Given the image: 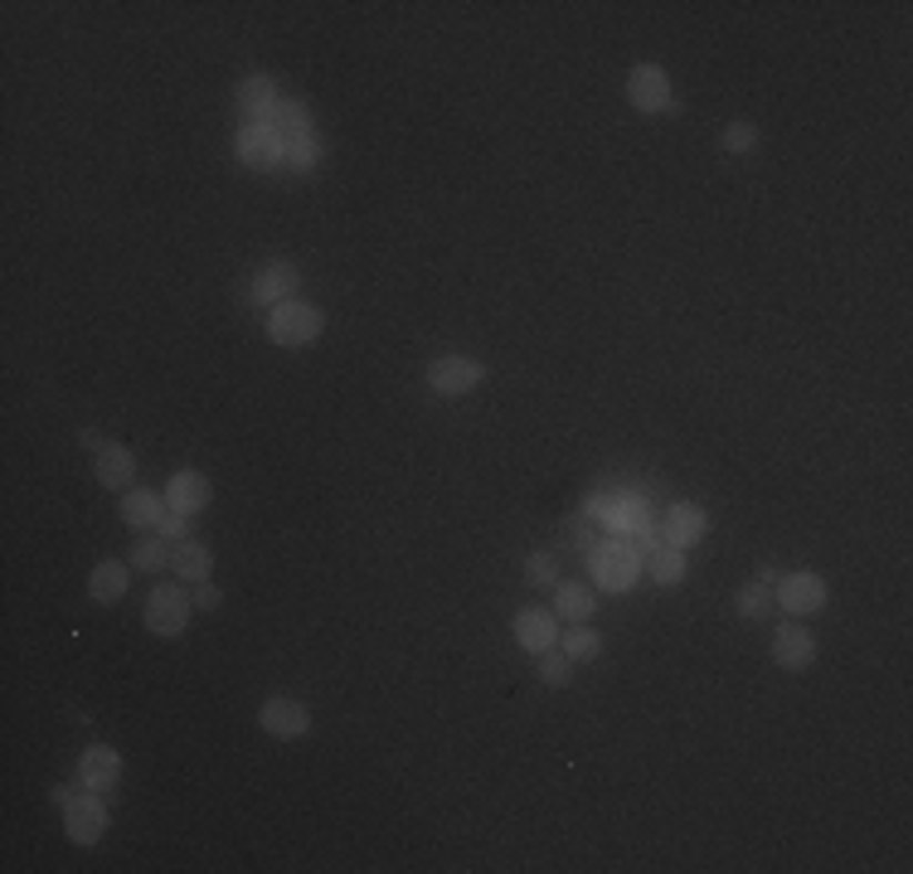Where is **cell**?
I'll list each match as a JSON object with an SVG mask.
<instances>
[{"mask_svg": "<svg viewBox=\"0 0 913 874\" xmlns=\"http://www.w3.org/2000/svg\"><path fill=\"white\" fill-rule=\"evenodd\" d=\"M79 778H83L88 792H112V787L122 782V758H118V749H108V743H93V749H83Z\"/></svg>", "mask_w": 913, "mask_h": 874, "instance_id": "cell-13", "label": "cell"}, {"mask_svg": "<svg viewBox=\"0 0 913 874\" xmlns=\"http://www.w3.org/2000/svg\"><path fill=\"white\" fill-rule=\"evenodd\" d=\"M258 724H263V734H273V739H302L306 729H312V710H306L302 700L273 695V700H263Z\"/></svg>", "mask_w": 913, "mask_h": 874, "instance_id": "cell-7", "label": "cell"}, {"mask_svg": "<svg viewBox=\"0 0 913 874\" xmlns=\"http://www.w3.org/2000/svg\"><path fill=\"white\" fill-rule=\"evenodd\" d=\"M63 831H69L73 845H98L108 835V802L102 792H83L63 802Z\"/></svg>", "mask_w": 913, "mask_h": 874, "instance_id": "cell-5", "label": "cell"}, {"mask_svg": "<svg viewBox=\"0 0 913 874\" xmlns=\"http://www.w3.org/2000/svg\"><path fill=\"white\" fill-rule=\"evenodd\" d=\"M481 379H486V365L471 355H437L428 365V389L443 398H461V394L481 389Z\"/></svg>", "mask_w": 913, "mask_h": 874, "instance_id": "cell-3", "label": "cell"}, {"mask_svg": "<svg viewBox=\"0 0 913 874\" xmlns=\"http://www.w3.org/2000/svg\"><path fill=\"white\" fill-rule=\"evenodd\" d=\"M539 680H545V685H569V680H574V661L564 651H545V656H539Z\"/></svg>", "mask_w": 913, "mask_h": 874, "instance_id": "cell-26", "label": "cell"}, {"mask_svg": "<svg viewBox=\"0 0 913 874\" xmlns=\"http://www.w3.org/2000/svg\"><path fill=\"white\" fill-rule=\"evenodd\" d=\"M773 661L782 665V671H807V665L816 661L812 632H807V627H797V622L778 627V637H773Z\"/></svg>", "mask_w": 913, "mask_h": 874, "instance_id": "cell-14", "label": "cell"}, {"mask_svg": "<svg viewBox=\"0 0 913 874\" xmlns=\"http://www.w3.org/2000/svg\"><path fill=\"white\" fill-rule=\"evenodd\" d=\"M171 563V549H165V539L161 535H146V539H136V549H132V569L141 573H156Z\"/></svg>", "mask_w": 913, "mask_h": 874, "instance_id": "cell-25", "label": "cell"}, {"mask_svg": "<svg viewBox=\"0 0 913 874\" xmlns=\"http://www.w3.org/2000/svg\"><path fill=\"white\" fill-rule=\"evenodd\" d=\"M126 578H132V569L118 559H102L93 573H88V593H93V602H122L126 598Z\"/></svg>", "mask_w": 913, "mask_h": 874, "instance_id": "cell-19", "label": "cell"}, {"mask_svg": "<svg viewBox=\"0 0 913 874\" xmlns=\"http://www.w3.org/2000/svg\"><path fill=\"white\" fill-rule=\"evenodd\" d=\"M267 126H273L282 141H302L306 132H312V112H306V102H297V98H277Z\"/></svg>", "mask_w": 913, "mask_h": 874, "instance_id": "cell-22", "label": "cell"}, {"mask_svg": "<svg viewBox=\"0 0 913 874\" xmlns=\"http://www.w3.org/2000/svg\"><path fill=\"white\" fill-rule=\"evenodd\" d=\"M321 331H326L321 306L302 302V297L277 302L273 312H267V336H273V345H282V350H302V345H312Z\"/></svg>", "mask_w": 913, "mask_h": 874, "instance_id": "cell-1", "label": "cell"}, {"mask_svg": "<svg viewBox=\"0 0 913 874\" xmlns=\"http://www.w3.org/2000/svg\"><path fill=\"white\" fill-rule=\"evenodd\" d=\"M559 641H564V656H569L574 665L598 661V656H602V637H598V632H588L584 622H574V632H559Z\"/></svg>", "mask_w": 913, "mask_h": 874, "instance_id": "cell-24", "label": "cell"}, {"mask_svg": "<svg viewBox=\"0 0 913 874\" xmlns=\"http://www.w3.org/2000/svg\"><path fill=\"white\" fill-rule=\"evenodd\" d=\"M297 263H287V258H273V263H263L258 267V277H253V302H263V306H277V302H292L297 297Z\"/></svg>", "mask_w": 913, "mask_h": 874, "instance_id": "cell-12", "label": "cell"}, {"mask_svg": "<svg viewBox=\"0 0 913 874\" xmlns=\"http://www.w3.org/2000/svg\"><path fill=\"white\" fill-rule=\"evenodd\" d=\"M739 617L763 622V617H768V583H743L739 588Z\"/></svg>", "mask_w": 913, "mask_h": 874, "instance_id": "cell-27", "label": "cell"}, {"mask_svg": "<svg viewBox=\"0 0 913 874\" xmlns=\"http://www.w3.org/2000/svg\"><path fill=\"white\" fill-rule=\"evenodd\" d=\"M273 79L267 73H253V79H243L239 83V108H243V118L248 122H267L273 118V108H277V93H273Z\"/></svg>", "mask_w": 913, "mask_h": 874, "instance_id": "cell-18", "label": "cell"}, {"mask_svg": "<svg viewBox=\"0 0 913 874\" xmlns=\"http://www.w3.org/2000/svg\"><path fill=\"white\" fill-rule=\"evenodd\" d=\"M516 641L530 656H545L559 647V617L549 608H520L516 612Z\"/></svg>", "mask_w": 913, "mask_h": 874, "instance_id": "cell-11", "label": "cell"}, {"mask_svg": "<svg viewBox=\"0 0 913 874\" xmlns=\"http://www.w3.org/2000/svg\"><path fill=\"white\" fill-rule=\"evenodd\" d=\"M627 102L637 112H666L671 108V79H666L661 63H637L627 73Z\"/></svg>", "mask_w": 913, "mask_h": 874, "instance_id": "cell-6", "label": "cell"}, {"mask_svg": "<svg viewBox=\"0 0 913 874\" xmlns=\"http://www.w3.org/2000/svg\"><path fill=\"white\" fill-rule=\"evenodd\" d=\"M156 535L165 539V545H180V539H190V516H180V510H165Z\"/></svg>", "mask_w": 913, "mask_h": 874, "instance_id": "cell-30", "label": "cell"}, {"mask_svg": "<svg viewBox=\"0 0 913 874\" xmlns=\"http://www.w3.org/2000/svg\"><path fill=\"white\" fill-rule=\"evenodd\" d=\"M93 471H98V481L108 486V491H132V477H136V453H132V447H122V443H108V447H102V453H98Z\"/></svg>", "mask_w": 913, "mask_h": 874, "instance_id": "cell-15", "label": "cell"}, {"mask_svg": "<svg viewBox=\"0 0 913 874\" xmlns=\"http://www.w3.org/2000/svg\"><path fill=\"white\" fill-rule=\"evenodd\" d=\"M666 545L676 549H690L704 539V510L700 506H671V516H666Z\"/></svg>", "mask_w": 913, "mask_h": 874, "instance_id": "cell-20", "label": "cell"}, {"mask_svg": "<svg viewBox=\"0 0 913 874\" xmlns=\"http://www.w3.org/2000/svg\"><path fill=\"white\" fill-rule=\"evenodd\" d=\"M165 516V496L146 491V486H132V491H122V520L132 525V530H156Z\"/></svg>", "mask_w": 913, "mask_h": 874, "instance_id": "cell-16", "label": "cell"}, {"mask_svg": "<svg viewBox=\"0 0 913 874\" xmlns=\"http://www.w3.org/2000/svg\"><path fill=\"white\" fill-rule=\"evenodd\" d=\"M287 161L292 165H297V171H312V161H316V146H312V141H287Z\"/></svg>", "mask_w": 913, "mask_h": 874, "instance_id": "cell-31", "label": "cell"}, {"mask_svg": "<svg viewBox=\"0 0 913 874\" xmlns=\"http://www.w3.org/2000/svg\"><path fill=\"white\" fill-rule=\"evenodd\" d=\"M778 602H782V612H792V617L821 612V608H826V578H821V573H807V569L778 578Z\"/></svg>", "mask_w": 913, "mask_h": 874, "instance_id": "cell-8", "label": "cell"}, {"mask_svg": "<svg viewBox=\"0 0 913 874\" xmlns=\"http://www.w3.org/2000/svg\"><path fill=\"white\" fill-rule=\"evenodd\" d=\"M239 156L253 165V171H273V165L287 156V141H282L267 122H248L239 132Z\"/></svg>", "mask_w": 913, "mask_h": 874, "instance_id": "cell-9", "label": "cell"}, {"mask_svg": "<svg viewBox=\"0 0 913 874\" xmlns=\"http://www.w3.org/2000/svg\"><path fill=\"white\" fill-rule=\"evenodd\" d=\"M753 146H758V126L753 122H729L724 151H753Z\"/></svg>", "mask_w": 913, "mask_h": 874, "instance_id": "cell-29", "label": "cell"}, {"mask_svg": "<svg viewBox=\"0 0 913 874\" xmlns=\"http://www.w3.org/2000/svg\"><path fill=\"white\" fill-rule=\"evenodd\" d=\"M647 559H651V578H656L661 588H676L680 578H686V549H676V545H656Z\"/></svg>", "mask_w": 913, "mask_h": 874, "instance_id": "cell-23", "label": "cell"}, {"mask_svg": "<svg viewBox=\"0 0 913 874\" xmlns=\"http://www.w3.org/2000/svg\"><path fill=\"white\" fill-rule=\"evenodd\" d=\"M588 569H594V583L608 588V593H627L641 573V555L632 539H602V545L588 549Z\"/></svg>", "mask_w": 913, "mask_h": 874, "instance_id": "cell-2", "label": "cell"}, {"mask_svg": "<svg viewBox=\"0 0 913 874\" xmlns=\"http://www.w3.org/2000/svg\"><path fill=\"white\" fill-rule=\"evenodd\" d=\"M171 563H175V573L185 578V583H204V578L214 573V555H210V545H200V539H180V545L171 549Z\"/></svg>", "mask_w": 913, "mask_h": 874, "instance_id": "cell-21", "label": "cell"}, {"mask_svg": "<svg viewBox=\"0 0 913 874\" xmlns=\"http://www.w3.org/2000/svg\"><path fill=\"white\" fill-rule=\"evenodd\" d=\"M210 500H214L210 477H204V471H195V467L175 471V477L165 481V510H180V516H200Z\"/></svg>", "mask_w": 913, "mask_h": 874, "instance_id": "cell-10", "label": "cell"}, {"mask_svg": "<svg viewBox=\"0 0 913 874\" xmlns=\"http://www.w3.org/2000/svg\"><path fill=\"white\" fill-rule=\"evenodd\" d=\"M195 608H204V612H214V608H219V588L210 583V578H204V583L195 588Z\"/></svg>", "mask_w": 913, "mask_h": 874, "instance_id": "cell-32", "label": "cell"}, {"mask_svg": "<svg viewBox=\"0 0 913 874\" xmlns=\"http://www.w3.org/2000/svg\"><path fill=\"white\" fill-rule=\"evenodd\" d=\"M594 608H598V598L588 583H574V578H559L555 583V617H564V622H588Z\"/></svg>", "mask_w": 913, "mask_h": 874, "instance_id": "cell-17", "label": "cell"}, {"mask_svg": "<svg viewBox=\"0 0 913 874\" xmlns=\"http://www.w3.org/2000/svg\"><path fill=\"white\" fill-rule=\"evenodd\" d=\"M190 612H195V598H190V593H180V588H171V583L151 588V598H146V632L180 637L190 627Z\"/></svg>", "mask_w": 913, "mask_h": 874, "instance_id": "cell-4", "label": "cell"}, {"mask_svg": "<svg viewBox=\"0 0 913 874\" xmlns=\"http://www.w3.org/2000/svg\"><path fill=\"white\" fill-rule=\"evenodd\" d=\"M525 578H530L535 588H555V583H559V569H555V559H549V555H535L530 563H525Z\"/></svg>", "mask_w": 913, "mask_h": 874, "instance_id": "cell-28", "label": "cell"}]
</instances>
